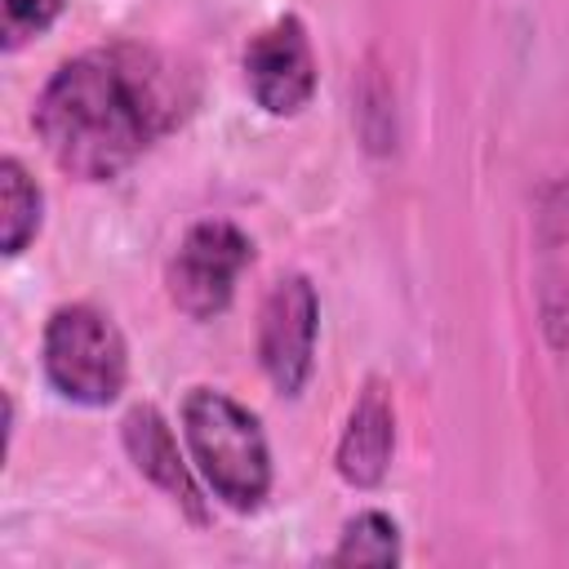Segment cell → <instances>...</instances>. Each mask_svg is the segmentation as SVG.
Instances as JSON below:
<instances>
[{
  "instance_id": "obj_9",
  "label": "cell",
  "mask_w": 569,
  "mask_h": 569,
  "mask_svg": "<svg viewBox=\"0 0 569 569\" xmlns=\"http://www.w3.org/2000/svg\"><path fill=\"white\" fill-rule=\"evenodd\" d=\"M44 227V191L18 156L0 160V253L22 258Z\"/></svg>"
},
{
  "instance_id": "obj_1",
  "label": "cell",
  "mask_w": 569,
  "mask_h": 569,
  "mask_svg": "<svg viewBox=\"0 0 569 569\" xmlns=\"http://www.w3.org/2000/svg\"><path fill=\"white\" fill-rule=\"evenodd\" d=\"M191 102L187 71L156 49L116 40L58 62L36 93L31 129L67 178L111 182L178 129Z\"/></svg>"
},
{
  "instance_id": "obj_12",
  "label": "cell",
  "mask_w": 569,
  "mask_h": 569,
  "mask_svg": "<svg viewBox=\"0 0 569 569\" xmlns=\"http://www.w3.org/2000/svg\"><path fill=\"white\" fill-rule=\"evenodd\" d=\"M67 0H0V49L18 53L22 44L40 40L58 18Z\"/></svg>"
},
{
  "instance_id": "obj_11",
  "label": "cell",
  "mask_w": 569,
  "mask_h": 569,
  "mask_svg": "<svg viewBox=\"0 0 569 569\" xmlns=\"http://www.w3.org/2000/svg\"><path fill=\"white\" fill-rule=\"evenodd\" d=\"M356 129L373 156L396 147V93L378 67H365L356 80Z\"/></svg>"
},
{
  "instance_id": "obj_6",
  "label": "cell",
  "mask_w": 569,
  "mask_h": 569,
  "mask_svg": "<svg viewBox=\"0 0 569 569\" xmlns=\"http://www.w3.org/2000/svg\"><path fill=\"white\" fill-rule=\"evenodd\" d=\"M240 67H244V89L249 98L267 111V116H298L311 107L316 98V49H311V36L302 27V18L293 13H280L276 22H267L262 31L249 36L244 53H240Z\"/></svg>"
},
{
  "instance_id": "obj_4",
  "label": "cell",
  "mask_w": 569,
  "mask_h": 569,
  "mask_svg": "<svg viewBox=\"0 0 569 569\" xmlns=\"http://www.w3.org/2000/svg\"><path fill=\"white\" fill-rule=\"evenodd\" d=\"M253 262V240L231 218H200L182 231L164 262V293L187 320H213L231 307L244 267Z\"/></svg>"
},
{
  "instance_id": "obj_8",
  "label": "cell",
  "mask_w": 569,
  "mask_h": 569,
  "mask_svg": "<svg viewBox=\"0 0 569 569\" xmlns=\"http://www.w3.org/2000/svg\"><path fill=\"white\" fill-rule=\"evenodd\" d=\"M396 458V400L382 378H365L356 391L338 449H333V471L351 489H378L391 471Z\"/></svg>"
},
{
  "instance_id": "obj_7",
  "label": "cell",
  "mask_w": 569,
  "mask_h": 569,
  "mask_svg": "<svg viewBox=\"0 0 569 569\" xmlns=\"http://www.w3.org/2000/svg\"><path fill=\"white\" fill-rule=\"evenodd\" d=\"M120 445H124L133 471H138L147 485H156L187 520H196V525L209 520V498H204L209 489H204V480H200L191 453L178 445L169 418H164L156 405H133V409L120 418Z\"/></svg>"
},
{
  "instance_id": "obj_2",
  "label": "cell",
  "mask_w": 569,
  "mask_h": 569,
  "mask_svg": "<svg viewBox=\"0 0 569 569\" xmlns=\"http://www.w3.org/2000/svg\"><path fill=\"white\" fill-rule=\"evenodd\" d=\"M182 422V445L209 489L227 511H258L271 498L276 485V462L267 431L249 405L218 387H191L178 405Z\"/></svg>"
},
{
  "instance_id": "obj_5",
  "label": "cell",
  "mask_w": 569,
  "mask_h": 569,
  "mask_svg": "<svg viewBox=\"0 0 569 569\" xmlns=\"http://www.w3.org/2000/svg\"><path fill=\"white\" fill-rule=\"evenodd\" d=\"M316 338H320V293L302 271L280 276L262 307H258V369L280 396H302L316 369Z\"/></svg>"
},
{
  "instance_id": "obj_10",
  "label": "cell",
  "mask_w": 569,
  "mask_h": 569,
  "mask_svg": "<svg viewBox=\"0 0 569 569\" xmlns=\"http://www.w3.org/2000/svg\"><path fill=\"white\" fill-rule=\"evenodd\" d=\"M325 560H329V565H373V569H391V565L405 560L400 525H396L387 511L365 507V511H356V516L342 525V533H338V542H333V551H329Z\"/></svg>"
},
{
  "instance_id": "obj_3",
  "label": "cell",
  "mask_w": 569,
  "mask_h": 569,
  "mask_svg": "<svg viewBox=\"0 0 569 569\" xmlns=\"http://www.w3.org/2000/svg\"><path fill=\"white\" fill-rule=\"evenodd\" d=\"M40 373L49 391L76 409H107L129 387V342L111 311L62 302L40 333Z\"/></svg>"
}]
</instances>
